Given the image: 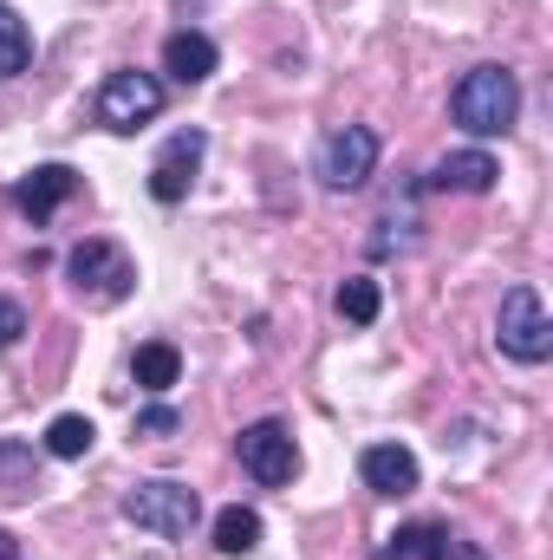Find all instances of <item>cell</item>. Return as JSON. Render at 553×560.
<instances>
[{
    "mask_svg": "<svg viewBox=\"0 0 553 560\" xmlns=\"http://www.w3.org/2000/svg\"><path fill=\"white\" fill-rule=\"evenodd\" d=\"M449 112L469 138H502L521 118V79L508 66H475L462 72V85L449 92Z\"/></svg>",
    "mask_w": 553,
    "mask_h": 560,
    "instance_id": "cell-1",
    "label": "cell"
},
{
    "mask_svg": "<svg viewBox=\"0 0 553 560\" xmlns=\"http://www.w3.org/2000/svg\"><path fill=\"white\" fill-rule=\"evenodd\" d=\"M125 522H138L143 535H156V541H189V528L202 522V495L189 482L156 476V482H138L125 495Z\"/></svg>",
    "mask_w": 553,
    "mask_h": 560,
    "instance_id": "cell-2",
    "label": "cell"
},
{
    "mask_svg": "<svg viewBox=\"0 0 553 560\" xmlns=\"http://www.w3.org/2000/svg\"><path fill=\"white\" fill-rule=\"evenodd\" d=\"M495 346L508 359H521V365H541L553 352V319H548V306H541L534 287H508L502 319H495Z\"/></svg>",
    "mask_w": 553,
    "mask_h": 560,
    "instance_id": "cell-3",
    "label": "cell"
},
{
    "mask_svg": "<svg viewBox=\"0 0 553 560\" xmlns=\"http://www.w3.org/2000/svg\"><path fill=\"white\" fill-rule=\"evenodd\" d=\"M66 275H72V287H79L85 300H105V306L138 287V268H131V255H125L118 242H79V248L66 255Z\"/></svg>",
    "mask_w": 553,
    "mask_h": 560,
    "instance_id": "cell-4",
    "label": "cell"
},
{
    "mask_svg": "<svg viewBox=\"0 0 553 560\" xmlns=\"http://www.w3.org/2000/svg\"><path fill=\"white\" fill-rule=\"evenodd\" d=\"M156 112H163V85H156L150 72H111V79L98 85V125L118 131V138L143 131Z\"/></svg>",
    "mask_w": 553,
    "mask_h": 560,
    "instance_id": "cell-5",
    "label": "cell"
},
{
    "mask_svg": "<svg viewBox=\"0 0 553 560\" xmlns=\"http://www.w3.org/2000/svg\"><path fill=\"white\" fill-rule=\"evenodd\" d=\"M378 170V131L372 125H339L319 143V183L326 189H365Z\"/></svg>",
    "mask_w": 553,
    "mask_h": 560,
    "instance_id": "cell-6",
    "label": "cell"
},
{
    "mask_svg": "<svg viewBox=\"0 0 553 560\" xmlns=\"http://www.w3.org/2000/svg\"><path fill=\"white\" fill-rule=\"evenodd\" d=\"M242 469L255 476V482H268V489H280V482H293V469H299V450H293V430L274 418H261V423H248L242 430Z\"/></svg>",
    "mask_w": 553,
    "mask_h": 560,
    "instance_id": "cell-7",
    "label": "cell"
},
{
    "mask_svg": "<svg viewBox=\"0 0 553 560\" xmlns=\"http://www.w3.org/2000/svg\"><path fill=\"white\" fill-rule=\"evenodd\" d=\"M202 150H209L202 131H176V138L156 150V163H150V196H156V202H183V196H189V183H196Z\"/></svg>",
    "mask_w": 553,
    "mask_h": 560,
    "instance_id": "cell-8",
    "label": "cell"
},
{
    "mask_svg": "<svg viewBox=\"0 0 553 560\" xmlns=\"http://www.w3.org/2000/svg\"><path fill=\"white\" fill-rule=\"evenodd\" d=\"M358 476H365L372 495H391V502H398V495H411L416 489L423 469H416V456L404 450V443H372V450L358 456Z\"/></svg>",
    "mask_w": 553,
    "mask_h": 560,
    "instance_id": "cell-9",
    "label": "cell"
},
{
    "mask_svg": "<svg viewBox=\"0 0 553 560\" xmlns=\"http://www.w3.org/2000/svg\"><path fill=\"white\" fill-rule=\"evenodd\" d=\"M502 176V163L489 150H449L436 170H430V189H462V196H489Z\"/></svg>",
    "mask_w": 553,
    "mask_h": 560,
    "instance_id": "cell-10",
    "label": "cell"
},
{
    "mask_svg": "<svg viewBox=\"0 0 553 560\" xmlns=\"http://www.w3.org/2000/svg\"><path fill=\"white\" fill-rule=\"evenodd\" d=\"M72 189H79V176H72L66 163H39L26 183H13V209H20V215H33V222H46Z\"/></svg>",
    "mask_w": 553,
    "mask_h": 560,
    "instance_id": "cell-11",
    "label": "cell"
},
{
    "mask_svg": "<svg viewBox=\"0 0 553 560\" xmlns=\"http://www.w3.org/2000/svg\"><path fill=\"white\" fill-rule=\"evenodd\" d=\"M163 72H169L176 85H202V79L215 72V39H209V33H169V39H163Z\"/></svg>",
    "mask_w": 553,
    "mask_h": 560,
    "instance_id": "cell-12",
    "label": "cell"
},
{
    "mask_svg": "<svg viewBox=\"0 0 553 560\" xmlns=\"http://www.w3.org/2000/svg\"><path fill=\"white\" fill-rule=\"evenodd\" d=\"M378 560H456V535L436 522H416V528H398Z\"/></svg>",
    "mask_w": 553,
    "mask_h": 560,
    "instance_id": "cell-13",
    "label": "cell"
},
{
    "mask_svg": "<svg viewBox=\"0 0 553 560\" xmlns=\"http://www.w3.org/2000/svg\"><path fill=\"white\" fill-rule=\"evenodd\" d=\"M33 489H39V450L0 436V495H33Z\"/></svg>",
    "mask_w": 553,
    "mask_h": 560,
    "instance_id": "cell-14",
    "label": "cell"
},
{
    "mask_svg": "<svg viewBox=\"0 0 553 560\" xmlns=\"http://www.w3.org/2000/svg\"><path fill=\"white\" fill-rule=\"evenodd\" d=\"M215 548H222V555H255V548H261V515L242 509V502L222 509V515H215Z\"/></svg>",
    "mask_w": 553,
    "mask_h": 560,
    "instance_id": "cell-15",
    "label": "cell"
},
{
    "mask_svg": "<svg viewBox=\"0 0 553 560\" xmlns=\"http://www.w3.org/2000/svg\"><path fill=\"white\" fill-rule=\"evenodd\" d=\"M176 378H183V352H176V346H163V339L138 346V385H143V392H156V398H163Z\"/></svg>",
    "mask_w": 553,
    "mask_h": 560,
    "instance_id": "cell-16",
    "label": "cell"
},
{
    "mask_svg": "<svg viewBox=\"0 0 553 560\" xmlns=\"http://www.w3.org/2000/svg\"><path fill=\"white\" fill-rule=\"evenodd\" d=\"M33 66V33H26V20L0 0V79H20Z\"/></svg>",
    "mask_w": 553,
    "mask_h": 560,
    "instance_id": "cell-17",
    "label": "cell"
},
{
    "mask_svg": "<svg viewBox=\"0 0 553 560\" xmlns=\"http://www.w3.org/2000/svg\"><path fill=\"white\" fill-rule=\"evenodd\" d=\"M98 443V430H92V418H79V411H66V418L46 423V450L59 456V463H72V456H85Z\"/></svg>",
    "mask_w": 553,
    "mask_h": 560,
    "instance_id": "cell-18",
    "label": "cell"
},
{
    "mask_svg": "<svg viewBox=\"0 0 553 560\" xmlns=\"http://www.w3.org/2000/svg\"><path fill=\"white\" fill-rule=\"evenodd\" d=\"M378 306H385V300H378V280H345V287H339V313H345V319H352V326H372V319H378Z\"/></svg>",
    "mask_w": 553,
    "mask_h": 560,
    "instance_id": "cell-19",
    "label": "cell"
},
{
    "mask_svg": "<svg viewBox=\"0 0 553 560\" xmlns=\"http://www.w3.org/2000/svg\"><path fill=\"white\" fill-rule=\"evenodd\" d=\"M176 430H183V418H176L169 405H150L138 418V436H176Z\"/></svg>",
    "mask_w": 553,
    "mask_h": 560,
    "instance_id": "cell-20",
    "label": "cell"
},
{
    "mask_svg": "<svg viewBox=\"0 0 553 560\" xmlns=\"http://www.w3.org/2000/svg\"><path fill=\"white\" fill-rule=\"evenodd\" d=\"M20 332H26V313H20V300H7V293H0V352H7V346H20Z\"/></svg>",
    "mask_w": 553,
    "mask_h": 560,
    "instance_id": "cell-21",
    "label": "cell"
},
{
    "mask_svg": "<svg viewBox=\"0 0 553 560\" xmlns=\"http://www.w3.org/2000/svg\"><path fill=\"white\" fill-rule=\"evenodd\" d=\"M0 560H20V541H13L7 528H0Z\"/></svg>",
    "mask_w": 553,
    "mask_h": 560,
    "instance_id": "cell-22",
    "label": "cell"
}]
</instances>
